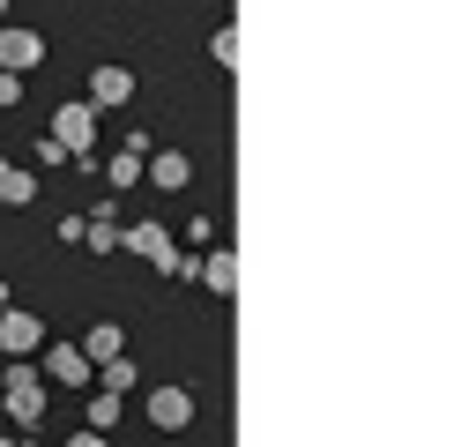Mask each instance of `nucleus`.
<instances>
[{
	"mask_svg": "<svg viewBox=\"0 0 454 447\" xmlns=\"http://www.w3.org/2000/svg\"><path fill=\"white\" fill-rule=\"evenodd\" d=\"M37 343H45V321H37L30 306H8V313H0V350H8V358H30Z\"/></svg>",
	"mask_w": 454,
	"mask_h": 447,
	"instance_id": "5",
	"label": "nucleus"
},
{
	"mask_svg": "<svg viewBox=\"0 0 454 447\" xmlns=\"http://www.w3.org/2000/svg\"><path fill=\"white\" fill-rule=\"evenodd\" d=\"M82 239H90V254H112V247H120V224H112V216H90Z\"/></svg>",
	"mask_w": 454,
	"mask_h": 447,
	"instance_id": "14",
	"label": "nucleus"
},
{
	"mask_svg": "<svg viewBox=\"0 0 454 447\" xmlns=\"http://www.w3.org/2000/svg\"><path fill=\"white\" fill-rule=\"evenodd\" d=\"M82 358H90V365H112V358H127V335L112 328V321H98V328H90V343H82Z\"/></svg>",
	"mask_w": 454,
	"mask_h": 447,
	"instance_id": "11",
	"label": "nucleus"
},
{
	"mask_svg": "<svg viewBox=\"0 0 454 447\" xmlns=\"http://www.w3.org/2000/svg\"><path fill=\"white\" fill-rule=\"evenodd\" d=\"M120 247H127V254H142L157 276H194V284H201V261H186V254H179V239L164 231V224H135V231H120Z\"/></svg>",
	"mask_w": 454,
	"mask_h": 447,
	"instance_id": "1",
	"label": "nucleus"
},
{
	"mask_svg": "<svg viewBox=\"0 0 454 447\" xmlns=\"http://www.w3.org/2000/svg\"><path fill=\"white\" fill-rule=\"evenodd\" d=\"M201 284L231 298V291H239V254H231V247H209V254H201Z\"/></svg>",
	"mask_w": 454,
	"mask_h": 447,
	"instance_id": "10",
	"label": "nucleus"
},
{
	"mask_svg": "<svg viewBox=\"0 0 454 447\" xmlns=\"http://www.w3.org/2000/svg\"><path fill=\"white\" fill-rule=\"evenodd\" d=\"M98 425H120V396H90V433Z\"/></svg>",
	"mask_w": 454,
	"mask_h": 447,
	"instance_id": "16",
	"label": "nucleus"
},
{
	"mask_svg": "<svg viewBox=\"0 0 454 447\" xmlns=\"http://www.w3.org/2000/svg\"><path fill=\"white\" fill-rule=\"evenodd\" d=\"M52 142H60L67 157H90V142H98V105H82V98L60 105L52 112Z\"/></svg>",
	"mask_w": 454,
	"mask_h": 447,
	"instance_id": "3",
	"label": "nucleus"
},
{
	"mask_svg": "<svg viewBox=\"0 0 454 447\" xmlns=\"http://www.w3.org/2000/svg\"><path fill=\"white\" fill-rule=\"evenodd\" d=\"M142 172H149V179H157V186H164V194H179V186H186V179H194V157H186V149H157V157H149V164H142Z\"/></svg>",
	"mask_w": 454,
	"mask_h": 447,
	"instance_id": "9",
	"label": "nucleus"
},
{
	"mask_svg": "<svg viewBox=\"0 0 454 447\" xmlns=\"http://www.w3.org/2000/svg\"><path fill=\"white\" fill-rule=\"evenodd\" d=\"M142 380V365H127V358H112V365H98V396H127V388Z\"/></svg>",
	"mask_w": 454,
	"mask_h": 447,
	"instance_id": "13",
	"label": "nucleus"
},
{
	"mask_svg": "<svg viewBox=\"0 0 454 447\" xmlns=\"http://www.w3.org/2000/svg\"><path fill=\"white\" fill-rule=\"evenodd\" d=\"M30 194H37V179L23 172V164H8V157H0V209H23Z\"/></svg>",
	"mask_w": 454,
	"mask_h": 447,
	"instance_id": "12",
	"label": "nucleus"
},
{
	"mask_svg": "<svg viewBox=\"0 0 454 447\" xmlns=\"http://www.w3.org/2000/svg\"><path fill=\"white\" fill-rule=\"evenodd\" d=\"M0 447H15V433H0Z\"/></svg>",
	"mask_w": 454,
	"mask_h": 447,
	"instance_id": "21",
	"label": "nucleus"
},
{
	"mask_svg": "<svg viewBox=\"0 0 454 447\" xmlns=\"http://www.w3.org/2000/svg\"><path fill=\"white\" fill-rule=\"evenodd\" d=\"M105 179L112 186H142V157H135V149H120V157L105 164Z\"/></svg>",
	"mask_w": 454,
	"mask_h": 447,
	"instance_id": "15",
	"label": "nucleus"
},
{
	"mask_svg": "<svg viewBox=\"0 0 454 447\" xmlns=\"http://www.w3.org/2000/svg\"><path fill=\"white\" fill-rule=\"evenodd\" d=\"M209 52H216V67H231V60H239V30H231V23H223V30H216V45H209Z\"/></svg>",
	"mask_w": 454,
	"mask_h": 447,
	"instance_id": "17",
	"label": "nucleus"
},
{
	"mask_svg": "<svg viewBox=\"0 0 454 447\" xmlns=\"http://www.w3.org/2000/svg\"><path fill=\"white\" fill-rule=\"evenodd\" d=\"M135 98V67H90V105H127Z\"/></svg>",
	"mask_w": 454,
	"mask_h": 447,
	"instance_id": "8",
	"label": "nucleus"
},
{
	"mask_svg": "<svg viewBox=\"0 0 454 447\" xmlns=\"http://www.w3.org/2000/svg\"><path fill=\"white\" fill-rule=\"evenodd\" d=\"M0 403H8V425H37L45 418V372L37 365H8V396Z\"/></svg>",
	"mask_w": 454,
	"mask_h": 447,
	"instance_id": "2",
	"label": "nucleus"
},
{
	"mask_svg": "<svg viewBox=\"0 0 454 447\" xmlns=\"http://www.w3.org/2000/svg\"><path fill=\"white\" fill-rule=\"evenodd\" d=\"M30 67H45V37H37V30H8V23H0V74H15V82H23Z\"/></svg>",
	"mask_w": 454,
	"mask_h": 447,
	"instance_id": "4",
	"label": "nucleus"
},
{
	"mask_svg": "<svg viewBox=\"0 0 454 447\" xmlns=\"http://www.w3.org/2000/svg\"><path fill=\"white\" fill-rule=\"evenodd\" d=\"M0 15H8V0H0Z\"/></svg>",
	"mask_w": 454,
	"mask_h": 447,
	"instance_id": "22",
	"label": "nucleus"
},
{
	"mask_svg": "<svg viewBox=\"0 0 454 447\" xmlns=\"http://www.w3.org/2000/svg\"><path fill=\"white\" fill-rule=\"evenodd\" d=\"M23 98V82H15V74H0V105H15Z\"/></svg>",
	"mask_w": 454,
	"mask_h": 447,
	"instance_id": "18",
	"label": "nucleus"
},
{
	"mask_svg": "<svg viewBox=\"0 0 454 447\" xmlns=\"http://www.w3.org/2000/svg\"><path fill=\"white\" fill-rule=\"evenodd\" d=\"M0 313H8V276H0Z\"/></svg>",
	"mask_w": 454,
	"mask_h": 447,
	"instance_id": "20",
	"label": "nucleus"
},
{
	"mask_svg": "<svg viewBox=\"0 0 454 447\" xmlns=\"http://www.w3.org/2000/svg\"><path fill=\"white\" fill-rule=\"evenodd\" d=\"M67 447H105V433H90V425H82V433H74Z\"/></svg>",
	"mask_w": 454,
	"mask_h": 447,
	"instance_id": "19",
	"label": "nucleus"
},
{
	"mask_svg": "<svg viewBox=\"0 0 454 447\" xmlns=\"http://www.w3.org/2000/svg\"><path fill=\"white\" fill-rule=\"evenodd\" d=\"M90 372H98V365L82 358V343H52V350H45V380H60V388H90Z\"/></svg>",
	"mask_w": 454,
	"mask_h": 447,
	"instance_id": "7",
	"label": "nucleus"
},
{
	"mask_svg": "<svg viewBox=\"0 0 454 447\" xmlns=\"http://www.w3.org/2000/svg\"><path fill=\"white\" fill-rule=\"evenodd\" d=\"M149 425H157V433H186V425H194V396H186V388H157V396H149Z\"/></svg>",
	"mask_w": 454,
	"mask_h": 447,
	"instance_id": "6",
	"label": "nucleus"
}]
</instances>
